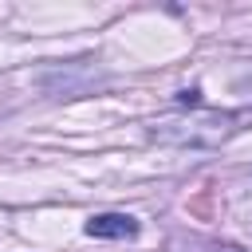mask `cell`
<instances>
[{
    "mask_svg": "<svg viewBox=\"0 0 252 252\" xmlns=\"http://www.w3.org/2000/svg\"><path fill=\"white\" fill-rule=\"evenodd\" d=\"M232 114H205V118H193V122H181L185 130H161V138L169 142H189V146H217L220 138H228L236 126Z\"/></svg>",
    "mask_w": 252,
    "mask_h": 252,
    "instance_id": "obj_1",
    "label": "cell"
},
{
    "mask_svg": "<svg viewBox=\"0 0 252 252\" xmlns=\"http://www.w3.org/2000/svg\"><path fill=\"white\" fill-rule=\"evenodd\" d=\"M83 232L98 236V240H130V236H138V220L126 213H98L83 224Z\"/></svg>",
    "mask_w": 252,
    "mask_h": 252,
    "instance_id": "obj_2",
    "label": "cell"
}]
</instances>
